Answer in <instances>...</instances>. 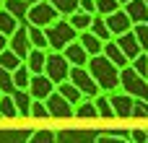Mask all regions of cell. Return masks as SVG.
<instances>
[{"label":"cell","instance_id":"14","mask_svg":"<svg viewBox=\"0 0 148 143\" xmlns=\"http://www.w3.org/2000/svg\"><path fill=\"white\" fill-rule=\"evenodd\" d=\"M75 42L86 50V55H88V57H91V55H101V44H104V42H101L96 34H91L88 29H86V31H78Z\"/></svg>","mask_w":148,"mask_h":143},{"label":"cell","instance_id":"26","mask_svg":"<svg viewBox=\"0 0 148 143\" xmlns=\"http://www.w3.org/2000/svg\"><path fill=\"white\" fill-rule=\"evenodd\" d=\"M10 78H13V86H16V89H26V86H29L31 73H29V68H26L23 60H21V65H18L16 70H10Z\"/></svg>","mask_w":148,"mask_h":143},{"label":"cell","instance_id":"15","mask_svg":"<svg viewBox=\"0 0 148 143\" xmlns=\"http://www.w3.org/2000/svg\"><path fill=\"white\" fill-rule=\"evenodd\" d=\"M60 52L65 55V60H68L70 65H86V63H88V55H86V50H83V47H81L75 39H73L70 44H65Z\"/></svg>","mask_w":148,"mask_h":143},{"label":"cell","instance_id":"38","mask_svg":"<svg viewBox=\"0 0 148 143\" xmlns=\"http://www.w3.org/2000/svg\"><path fill=\"white\" fill-rule=\"evenodd\" d=\"M94 143H130L127 138H120V135H99Z\"/></svg>","mask_w":148,"mask_h":143},{"label":"cell","instance_id":"42","mask_svg":"<svg viewBox=\"0 0 148 143\" xmlns=\"http://www.w3.org/2000/svg\"><path fill=\"white\" fill-rule=\"evenodd\" d=\"M26 3H29V5H31V3H39V0H26Z\"/></svg>","mask_w":148,"mask_h":143},{"label":"cell","instance_id":"11","mask_svg":"<svg viewBox=\"0 0 148 143\" xmlns=\"http://www.w3.org/2000/svg\"><path fill=\"white\" fill-rule=\"evenodd\" d=\"M8 47L23 60L26 55H29V50H31V44H29V36H26V23H18V29L8 36Z\"/></svg>","mask_w":148,"mask_h":143},{"label":"cell","instance_id":"30","mask_svg":"<svg viewBox=\"0 0 148 143\" xmlns=\"http://www.w3.org/2000/svg\"><path fill=\"white\" fill-rule=\"evenodd\" d=\"M0 117H3V120H13V117H18L10 94H0Z\"/></svg>","mask_w":148,"mask_h":143},{"label":"cell","instance_id":"2","mask_svg":"<svg viewBox=\"0 0 148 143\" xmlns=\"http://www.w3.org/2000/svg\"><path fill=\"white\" fill-rule=\"evenodd\" d=\"M44 36H47V50H62L65 44H70L75 36H78V31L68 23V18H57V21H52V23H47L44 26Z\"/></svg>","mask_w":148,"mask_h":143},{"label":"cell","instance_id":"25","mask_svg":"<svg viewBox=\"0 0 148 143\" xmlns=\"http://www.w3.org/2000/svg\"><path fill=\"white\" fill-rule=\"evenodd\" d=\"M68 18V23L75 29V31H86L88 26H91V13H83V10H73L70 16H65Z\"/></svg>","mask_w":148,"mask_h":143},{"label":"cell","instance_id":"40","mask_svg":"<svg viewBox=\"0 0 148 143\" xmlns=\"http://www.w3.org/2000/svg\"><path fill=\"white\" fill-rule=\"evenodd\" d=\"M5 47H8V36H5V34H0V52H3Z\"/></svg>","mask_w":148,"mask_h":143},{"label":"cell","instance_id":"35","mask_svg":"<svg viewBox=\"0 0 148 143\" xmlns=\"http://www.w3.org/2000/svg\"><path fill=\"white\" fill-rule=\"evenodd\" d=\"M94 5H96V13H99V16H107V13H112V10L122 8L117 0H94Z\"/></svg>","mask_w":148,"mask_h":143},{"label":"cell","instance_id":"41","mask_svg":"<svg viewBox=\"0 0 148 143\" xmlns=\"http://www.w3.org/2000/svg\"><path fill=\"white\" fill-rule=\"evenodd\" d=\"M117 3H120V5H125V3H127V0H117Z\"/></svg>","mask_w":148,"mask_h":143},{"label":"cell","instance_id":"8","mask_svg":"<svg viewBox=\"0 0 148 143\" xmlns=\"http://www.w3.org/2000/svg\"><path fill=\"white\" fill-rule=\"evenodd\" d=\"M44 104H47L49 117H57V120H68V117H73V104H70L68 99H62L57 91H52V94L44 99Z\"/></svg>","mask_w":148,"mask_h":143},{"label":"cell","instance_id":"45","mask_svg":"<svg viewBox=\"0 0 148 143\" xmlns=\"http://www.w3.org/2000/svg\"><path fill=\"white\" fill-rule=\"evenodd\" d=\"M0 3H3V0H0Z\"/></svg>","mask_w":148,"mask_h":143},{"label":"cell","instance_id":"39","mask_svg":"<svg viewBox=\"0 0 148 143\" xmlns=\"http://www.w3.org/2000/svg\"><path fill=\"white\" fill-rule=\"evenodd\" d=\"M78 10H83V13H96V5H94V0H78Z\"/></svg>","mask_w":148,"mask_h":143},{"label":"cell","instance_id":"16","mask_svg":"<svg viewBox=\"0 0 148 143\" xmlns=\"http://www.w3.org/2000/svg\"><path fill=\"white\" fill-rule=\"evenodd\" d=\"M44 57H47V50H39V47L29 50V55L23 57V63H26V68H29L31 76L34 73H44Z\"/></svg>","mask_w":148,"mask_h":143},{"label":"cell","instance_id":"32","mask_svg":"<svg viewBox=\"0 0 148 143\" xmlns=\"http://www.w3.org/2000/svg\"><path fill=\"white\" fill-rule=\"evenodd\" d=\"M29 117H36V120H47V117H49L44 99H31V104H29Z\"/></svg>","mask_w":148,"mask_h":143},{"label":"cell","instance_id":"44","mask_svg":"<svg viewBox=\"0 0 148 143\" xmlns=\"http://www.w3.org/2000/svg\"><path fill=\"white\" fill-rule=\"evenodd\" d=\"M0 8H3V3H0Z\"/></svg>","mask_w":148,"mask_h":143},{"label":"cell","instance_id":"20","mask_svg":"<svg viewBox=\"0 0 148 143\" xmlns=\"http://www.w3.org/2000/svg\"><path fill=\"white\" fill-rule=\"evenodd\" d=\"M10 96H13V104H16V112H18V117H29V104H31V96H29V91H26V89H16Z\"/></svg>","mask_w":148,"mask_h":143},{"label":"cell","instance_id":"37","mask_svg":"<svg viewBox=\"0 0 148 143\" xmlns=\"http://www.w3.org/2000/svg\"><path fill=\"white\" fill-rule=\"evenodd\" d=\"M130 143H148V130H143V128H135L133 133H130V138H127Z\"/></svg>","mask_w":148,"mask_h":143},{"label":"cell","instance_id":"27","mask_svg":"<svg viewBox=\"0 0 148 143\" xmlns=\"http://www.w3.org/2000/svg\"><path fill=\"white\" fill-rule=\"evenodd\" d=\"M16 29H18V21H16V16H13V13H8L5 8H0V34L10 36Z\"/></svg>","mask_w":148,"mask_h":143},{"label":"cell","instance_id":"36","mask_svg":"<svg viewBox=\"0 0 148 143\" xmlns=\"http://www.w3.org/2000/svg\"><path fill=\"white\" fill-rule=\"evenodd\" d=\"M0 91H3V94H13V91H16L13 78H10V73H8L5 68H0Z\"/></svg>","mask_w":148,"mask_h":143},{"label":"cell","instance_id":"10","mask_svg":"<svg viewBox=\"0 0 148 143\" xmlns=\"http://www.w3.org/2000/svg\"><path fill=\"white\" fill-rule=\"evenodd\" d=\"M104 23H107V29H109V34H112V36L125 34V31H130V26H133L130 16H127L122 8H117V10H112V13H107V16H104Z\"/></svg>","mask_w":148,"mask_h":143},{"label":"cell","instance_id":"31","mask_svg":"<svg viewBox=\"0 0 148 143\" xmlns=\"http://www.w3.org/2000/svg\"><path fill=\"white\" fill-rule=\"evenodd\" d=\"M130 31H133V36L138 39L140 50L146 52V50H148V21H143V23H133V26H130Z\"/></svg>","mask_w":148,"mask_h":143},{"label":"cell","instance_id":"43","mask_svg":"<svg viewBox=\"0 0 148 143\" xmlns=\"http://www.w3.org/2000/svg\"><path fill=\"white\" fill-rule=\"evenodd\" d=\"M146 115H148V102H146Z\"/></svg>","mask_w":148,"mask_h":143},{"label":"cell","instance_id":"34","mask_svg":"<svg viewBox=\"0 0 148 143\" xmlns=\"http://www.w3.org/2000/svg\"><path fill=\"white\" fill-rule=\"evenodd\" d=\"M130 68H133L138 76H143V78H146V76H148V52H140L135 60H130Z\"/></svg>","mask_w":148,"mask_h":143},{"label":"cell","instance_id":"24","mask_svg":"<svg viewBox=\"0 0 148 143\" xmlns=\"http://www.w3.org/2000/svg\"><path fill=\"white\" fill-rule=\"evenodd\" d=\"M26 36H29V44H31V47L47 50V36H44V29H42V26H31V23H26Z\"/></svg>","mask_w":148,"mask_h":143},{"label":"cell","instance_id":"6","mask_svg":"<svg viewBox=\"0 0 148 143\" xmlns=\"http://www.w3.org/2000/svg\"><path fill=\"white\" fill-rule=\"evenodd\" d=\"M68 81H70L83 96H88V99H94V96L99 94V86H96V81L91 78V73L86 70V65H70Z\"/></svg>","mask_w":148,"mask_h":143},{"label":"cell","instance_id":"22","mask_svg":"<svg viewBox=\"0 0 148 143\" xmlns=\"http://www.w3.org/2000/svg\"><path fill=\"white\" fill-rule=\"evenodd\" d=\"M94 107H96V115H99L101 120H112V117H114L112 104H109V96H107L104 91H99V94L94 96Z\"/></svg>","mask_w":148,"mask_h":143},{"label":"cell","instance_id":"12","mask_svg":"<svg viewBox=\"0 0 148 143\" xmlns=\"http://www.w3.org/2000/svg\"><path fill=\"white\" fill-rule=\"evenodd\" d=\"M114 42H117V47L122 50V55L127 57V63L130 60H135L143 50H140V44H138V39L133 36V31H125V34H117V36H112Z\"/></svg>","mask_w":148,"mask_h":143},{"label":"cell","instance_id":"33","mask_svg":"<svg viewBox=\"0 0 148 143\" xmlns=\"http://www.w3.org/2000/svg\"><path fill=\"white\" fill-rule=\"evenodd\" d=\"M52 3V8L65 18V16H70L73 10H78V0H49Z\"/></svg>","mask_w":148,"mask_h":143},{"label":"cell","instance_id":"1","mask_svg":"<svg viewBox=\"0 0 148 143\" xmlns=\"http://www.w3.org/2000/svg\"><path fill=\"white\" fill-rule=\"evenodd\" d=\"M86 70L91 73V78L96 81L99 91L109 94V91H117L120 89V68L114 63H109L104 55H91L88 63H86Z\"/></svg>","mask_w":148,"mask_h":143},{"label":"cell","instance_id":"17","mask_svg":"<svg viewBox=\"0 0 148 143\" xmlns=\"http://www.w3.org/2000/svg\"><path fill=\"white\" fill-rule=\"evenodd\" d=\"M101 55H104L109 63H114L117 68H125V65H127V57L122 55V50L117 47V42H114V39H109V42H104V44H101Z\"/></svg>","mask_w":148,"mask_h":143},{"label":"cell","instance_id":"5","mask_svg":"<svg viewBox=\"0 0 148 143\" xmlns=\"http://www.w3.org/2000/svg\"><path fill=\"white\" fill-rule=\"evenodd\" d=\"M60 18V13L52 8V3L49 0H39V3H31L29 5V10H26V23H31V26H47V23H52V21H57Z\"/></svg>","mask_w":148,"mask_h":143},{"label":"cell","instance_id":"18","mask_svg":"<svg viewBox=\"0 0 148 143\" xmlns=\"http://www.w3.org/2000/svg\"><path fill=\"white\" fill-rule=\"evenodd\" d=\"M73 117H78V120H94V117H99L96 107H94V99L83 96L78 104H73Z\"/></svg>","mask_w":148,"mask_h":143},{"label":"cell","instance_id":"29","mask_svg":"<svg viewBox=\"0 0 148 143\" xmlns=\"http://www.w3.org/2000/svg\"><path fill=\"white\" fill-rule=\"evenodd\" d=\"M18 65H21V57H18L10 47H5V50L0 52V68H5V70L10 73V70H16Z\"/></svg>","mask_w":148,"mask_h":143},{"label":"cell","instance_id":"9","mask_svg":"<svg viewBox=\"0 0 148 143\" xmlns=\"http://www.w3.org/2000/svg\"><path fill=\"white\" fill-rule=\"evenodd\" d=\"M26 91H29V96H31V99H47V96L55 91V83H52L44 73H34V76L29 78Z\"/></svg>","mask_w":148,"mask_h":143},{"label":"cell","instance_id":"3","mask_svg":"<svg viewBox=\"0 0 148 143\" xmlns=\"http://www.w3.org/2000/svg\"><path fill=\"white\" fill-rule=\"evenodd\" d=\"M120 89H122L125 94H130L133 99L148 102V81L130 68V63H127L125 68H120Z\"/></svg>","mask_w":148,"mask_h":143},{"label":"cell","instance_id":"46","mask_svg":"<svg viewBox=\"0 0 148 143\" xmlns=\"http://www.w3.org/2000/svg\"><path fill=\"white\" fill-rule=\"evenodd\" d=\"M0 94H3V91H0Z\"/></svg>","mask_w":148,"mask_h":143},{"label":"cell","instance_id":"21","mask_svg":"<svg viewBox=\"0 0 148 143\" xmlns=\"http://www.w3.org/2000/svg\"><path fill=\"white\" fill-rule=\"evenodd\" d=\"M3 8L8 13H13L18 23H26V10H29V3L26 0H3Z\"/></svg>","mask_w":148,"mask_h":143},{"label":"cell","instance_id":"23","mask_svg":"<svg viewBox=\"0 0 148 143\" xmlns=\"http://www.w3.org/2000/svg\"><path fill=\"white\" fill-rule=\"evenodd\" d=\"M88 31L96 34L101 42H109V39H112V34H109V29H107V23H104V16H99V13L91 16V26H88Z\"/></svg>","mask_w":148,"mask_h":143},{"label":"cell","instance_id":"19","mask_svg":"<svg viewBox=\"0 0 148 143\" xmlns=\"http://www.w3.org/2000/svg\"><path fill=\"white\" fill-rule=\"evenodd\" d=\"M55 91H57L62 99H68L70 104H78V102L83 99V94H81V91H78V89H75L68 78H65V81H60V83H55Z\"/></svg>","mask_w":148,"mask_h":143},{"label":"cell","instance_id":"7","mask_svg":"<svg viewBox=\"0 0 148 143\" xmlns=\"http://www.w3.org/2000/svg\"><path fill=\"white\" fill-rule=\"evenodd\" d=\"M107 96H109V104H112L114 117H120V120H130L133 117V102L135 99L130 94H125L122 89H117V91H109Z\"/></svg>","mask_w":148,"mask_h":143},{"label":"cell","instance_id":"4","mask_svg":"<svg viewBox=\"0 0 148 143\" xmlns=\"http://www.w3.org/2000/svg\"><path fill=\"white\" fill-rule=\"evenodd\" d=\"M68 70H70V63L65 60L62 52L57 50H47V57H44V76L52 81V83H60L68 78Z\"/></svg>","mask_w":148,"mask_h":143},{"label":"cell","instance_id":"13","mask_svg":"<svg viewBox=\"0 0 148 143\" xmlns=\"http://www.w3.org/2000/svg\"><path fill=\"white\" fill-rule=\"evenodd\" d=\"M122 10L130 16L133 23H143V21H148V0H127V3L122 5Z\"/></svg>","mask_w":148,"mask_h":143},{"label":"cell","instance_id":"28","mask_svg":"<svg viewBox=\"0 0 148 143\" xmlns=\"http://www.w3.org/2000/svg\"><path fill=\"white\" fill-rule=\"evenodd\" d=\"M26 143H57V133L52 128H39V130H34L29 135Z\"/></svg>","mask_w":148,"mask_h":143}]
</instances>
